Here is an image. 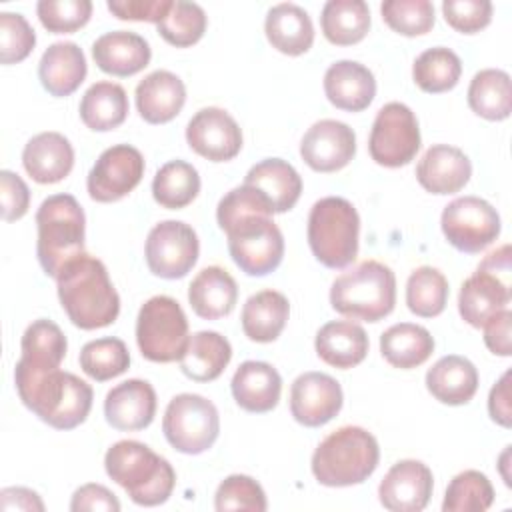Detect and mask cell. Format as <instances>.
Segmentation results:
<instances>
[{
  "mask_svg": "<svg viewBox=\"0 0 512 512\" xmlns=\"http://www.w3.org/2000/svg\"><path fill=\"white\" fill-rule=\"evenodd\" d=\"M360 216L352 202L326 196L314 202L308 214V246L314 258L332 270L346 268L358 256Z\"/></svg>",
  "mask_w": 512,
  "mask_h": 512,
  "instance_id": "8",
  "label": "cell"
},
{
  "mask_svg": "<svg viewBox=\"0 0 512 512\" xmlns=\"http://www.w3.org/2000/svg\"><path fill=\"white\" fill-rule=\"evenodd\" d=\"M290 316L288 298L278 290H262L252 294L242 306V330L252 342H274Z\"/></svg>",
  "mask_w": 512,
  "mask_h": 512,
  "instance_id": "33",
  "label": "cell"
},
{
  "mask_svg": "<svg viewBox=\"0 0 512 512\" xmlns=\"http://www.w3.org/2000/svg\"><path fill=\"white\" fill-rule=\"evenodd\" d=\"M420 144L418 118L406 104L388 102L378 110L368 138V152L376 164L406 166L418 154Z\"/></svg>",
  "mask_w": 512,
  "mask_h": 512,
  "instance_id": "12",
  "label": "cell"
},
{
  "mask_svg": "<svg viewBox=\"0 0 512 512\" xmlns=\"http://www.w3.org/2000/svg\"><path fill=\"white\" fill-rule=\"evenodd\" d=\"M324 94L338 110L362 112L376 96V80L364 64L338 60L324 74Z\"/></svg>",
  "mask_w": 512,
  "mask_h": 512,
  "instance_id": "22",
  "label": "cell"
},
{
  "mask_svg": "<svg viewBox=\"0 0 512 512\" xmlns=\"http://www.w3.org/2000/svg\"><path fill=\"white\" fill-rule=\"evenodd\" d=\"M462 74L458 54L446 46L424 50L412 64L414 84L428 94H442L452 90Z\"/></svg>",
  "mask_w": 512,
  "mask_h": 512,
  "instance_id": "41",
  "label": "cell"
},
{
  "mask_svg": "<svg viewBox=\"0 0 512 512\" xmlns=\"http://www.w3.org/2000/svg\"><path fill=\"white\" fill-rule=\"evenodd\" d=\"M40 24L52 34H70L86 26L92 16L90 0H40L36 4Z\"/></svg>",
  "mask_w": 512,
  "mask_h": 512,
  "instance_id": "48",
  "label": "cell"
},
{
  "mask_svg": "<svg viewBox=\"0 0 512 512\" xmlns=\"http://www.w3.org/2000/svg\"><path fill=\"white\" fill-rule=\"evenodd\" d=\"M510 244L492 250L468 276L458 294V312L464 322L482 328L510 302Z\"/></svg>",
  "mask_w": 512,
  "mask_h": 512,
  "instance_id": "9",
  "label": "cell"
},
{
  "mask_svg": "<svg viewBox=\"0 0 512 512\" xmlns=\"http://www.w3.org/2000/svg\"><path fill=\"white\" fill-rule=\"evenodd\" d=\"M186 142L210 162H228L242 150V130L224 108L208 106L190 118Z\"/></svg>",
  "mask_w": 512,
  "mask_h": 512,
  "instance_id": "16",
  "label": "cell"
},
{
  "mask_svg": "<svg viewBox=\"0 0 512 512\" xmlns=\"http://www.w3.org/2000/svg\"><path fill=\"white\" fill-rule=\"evenodd\" d=\"M20 350H22V356H20L22 364L40 368V370H52V368H60L68 350V342L58 324H54L52 320L40 318V320H34L24 330Z\"/></svg>",
  "mask_w": 512,
  "mask_h": 512,
  "instance_id": "39",
  "label": "cell"
},
{
  "mask_svg": "<svg viewBox=\"0 0 512 512\" xmlns=\"http://www.w3.org/2000/svg\"><path fill=\"white\" fill-rule=\"evenodd\" d=\"M488 414L490 418L504 426H512V402H510V370H506L500 380L490 388L488 394Z\"/></svg>",
  "mask_w": 512,
  "mask_h": 512,
  "instance_id": "55",
  "label": "cell"
},
{
  "mask_svg": "<svg viewBox=\"0 0 512 512\" xmlns=\"http://www.w3.org/2000/svg\"><path fill=\"white\" fill-rule=\"evenodd\" d=\"M206 12L196 2L172 0L168 14L156 24L158 34L176 48H188L196 44L206 32Z\"/></svg>",
  "mask_w": 512,
  "mask_h": 512,
  "instance_id": "44",
  "label": "cell"
},
{
  "mask_svg": "<svg viewBox=\"0 0 512 512\" xmlns=\"http://www.w3.org/2000/svg\"><path fill=\"white\" fill-rule=\"evenodd\" d=\"M188 302L194 314L204 320L224 318L238 302L236 280L220 266H206L190 282Z\"/></svg>",
  "mask_w": 512,
  "mask_h": 512,
  "instance_id": "29",
  "label": "cell"
},
{
  "mask_svg": "<svg viewBox=\"0 0 512 512\" xmlns=\"http://www.w3.org/2000/svg\"><path fill=\"white\" fill-rule=\"evenodd\" d=\"M214 508L218 512H264L268 508V502L262 486L252 476L232 474L220 482L214 494Z\"/></svg>",
  "mask_w": 512,
  "mask_h": 512,
  "instance_id": "47",
  "label": "cell"
},
{
  "mask_svg": "<svg viewBox=\"0 0 512 512\" xmlns=\"http://www.w3.org/2000/svg\"><path fill=\"white\" fill-rule=\"evenodd\" d=\"M510 326H512V312L508 308L496 312L484 326V344L496 356H510L512 354V340H510Z\"/></svg>",
  "mask_w": 512,
  "mask_h": 512,
  "instance_id": "54",
  "label": "cell"
},
{
  "mask_svg": "<svg viewBox=\"0 0 512 512\" xmlns=\"http://www.w3.org/2000/svg\"><path fill=\"white\" fill-rule=\"evenodd\" d=\"M508 458H510V446H506V450L500 454V470H502V478H504V482H506V486H512V482H510V476L506 474V462H508Z\"/></svg>",
  "mask_w": 512,
  "mask_h": 512,
  "instance_id": "57",
  "label": "cell"
},
{
  "mask_svg": "<svg viewBox=\"0 0 512 512\" xmlns=\"http://www.w3.org/2000/svg\"><path fill=\"white\" fill-rule=\"evenodd\" d=\"M380 352L390 366L412 370L432 356L434 338L420 324L400 322L382 332Z\"/></svg>",
  "mask_w": 512,
  "mask_h": 512,
  "instance_id": "35",
  "label": "cell"
},
{
  "mask_svg": "<svg viewBox=\"0 0 512 512\" xmlns=\"http://www.w3.org/2000/svg\"><path fill=\"white\" fill-rule=\"evenodd\" d=\"M478 370L476 366L458 354L442 356L426 372L428 392L442 404L462 406L468 404L478 390Z\"/></svg>",
  "mask_w": 512,
  "mask_h": 512,
  "instance_id": "30",
  "label": "cell"
},
{
  "mask_svg": "<svg viewBox=\"0 0 512 512\" xmlns=\"http://www.w3.org/2000/svg\"><path fill=\"white\" fill-rule=\"evenodd\" d=\"M144 156L130 144L106 148L86 178V188L96 202H116L128 196L144 176Z\"/></svg>",
  "mask_w": 512,
  "mask_h": 512,
  "instance_id": "15",
  "label": "cell"
},
{
  "mask_svg": "<svg viewBox=\"0 0 512 512\" xmlns=\"http://www.w3.org/2000/svg\"><path fill=\"white\" fill-rule=\"evenodd\" d=\"M380 12L388 28L402 36H422L436 22L430 0H386L380 4Z\"/></svg>",
  "mask_w": 512,
  "mask_h": 512,
  "instance_id": "46",
  "label": "cell"
},
{
  "mask_svg": "<svg viewBox=\"0 0 512 512\" xmlns=\"http://www.w3.org/2000/svg\"><path fill=\"white\" fill-rule=\"evenodd\" d=\"M106 474L138 506L164 504L176 484L172 464L138 440H120L104 456Z\"/></svg>",
  "mask_w": 512,
  "mask_h": 512,
  "instance_id": "4",
  "label": "cell"
},
{
  "mask_svg": "<svg viewBox=\"0 0 512 512\" xmlns=\"http://www.w3.org/2000/svg\"><path fill=\"white\" fill-rule=\"evenodd\" d=\"M86 72V56L74 42L50 44L38 62L40 84L50 96L56 98H64L76 92L84 82Z\"/></svg>",
  "mask_w": 512,
  "mask_h": 512,
  "instance_id": "27",
  "label": "cell"
},
{
  "mask_svg": "<svg viewBox=\"0 0 512 512\" xmlns=\"http://www.w3.org/2000/svg\"><path fill=\"white\" fill-rule=\"evenodd\" d=\"M0 508L2 510H26V512H42L44 502L40 496L24 486H12L0 490Z\"/></svg>",
  "mask_w": 512,
  "mask_h": 512,
  "instance_id": "56",
  "label": "cell"
},
{
  "mask_svg": "<svg viewBox=\"0 0 512 512\" xmlns=\"http://www.w3.org/2000/svg\"><path fill=\"white\" fill-rule=\"evenodd\" d=\"M442 14L448 26L462 34H476L492 20V4L488 0H444Z\"/></svg>",
  "mask_w": 512,
  "mask_h": 512,
  "instance_id": "50",
  "label": "cell"
},
{
  "mask_svg": "<svg viewBox=\"0 0 512 512\" xmlns=\"http://www.w3.org/2000/svg\"><path fill=\"white\" fill-rule=\"evenodd\" d=\"M244 184L260 190L274 208V214L292 210L302 194V178L292 164L282 158H266L254 164Z\"/></svg>",
  "mask_w": 512,
  "mask_h": 512,
  "instance_id": "32",
  "label": "cell"
},
{
  "mask_svg": "<svg viewBox=\"0 0 512 512\" xmlns=\"http://www.w3.org/2000/svg\"><path fill=\"white\" fill-rule=\"evenodd\" d=\"M200 242L194 228L182 220L158 222L146 238L144 256L150 272L164 280L184 278L196 264Z\"/></svg>",
  "mask_w": 512,
  "mask_h": 512,
  "instance_id": "14",
  "label": "cell"
},
{
  "mask_svg": "<svg viewBox=\"0 0 512 512\" xmlns=\"http://www.w3.org/2000/svg\"><path fill=\"white\" fill-rule=\"evenodd\" d=\"M134 96L144 122L166 124L180 114L186 102V86L174 72L154 70L138 82Z\"/></svg>",
  "mask_w": 512,
  "mask_h": 512,
  "instance_id": "25",
  "label": "cell"
},
{
  "mask_svg": "<svg viewBox=\"0 0 512 512\" xmlns=\"http://www.w3.org/2000/svg\"><path fill=\"white\" fill-rule=\"evenodd\" d=\"M264 32L272 48L286 56H300L314 44V26L310 14L294 4L282 2L268 10Z\"/></svg>",
  "mask_w": 512,
  "mask_h": 512,
  "instance_id": "31",
  "label": "cell"
},
{
  "mask_svg": "<svg viewBox=\"0 0 512 512\" xmlns=\"http://www.w3.org/2000/svg\"><path fill=\"white\" fill-rule=\"evenodd\" d=\"M230 358L232 346L222 334L214 330H200L190 336L178 362L186 378L194 382H212L226 370Z\"/></svg>",
  "mask_w": 512,
  "mask_h": 512,
  "instance_id": "34",
  "label": "cell"
},
{
  "mask_svg": "<svg viewBox=\"0 0 512 512\" xmlns=\"http://www.w3.org/2000/svg\"><path fill=\"white\" fill-rule=\"evenodd\" d=\"M162 432L168 444L182 454H202L220 434V416L212 400L200 394L174 396L162 418Z\"/></svg>",
  "mask_w": 512,
  "mask_h": 512,
  "instance_id": "11",
  "label": "cell"
},
{
  "mask_svg": "<svg viewBox=\"0 0 512 512\" xmlns=\"http://www.w3.org/2000/svg\"><path fill=\"white\" fill-rule=\"evenodd\" d=\"M156 414V392L148 380L130 378L116 384L104 400L106 422L122 432L144 430Z\"/></svg>",
  "mask_w": 512,
  "mask_h": 512,
  "instance_id": "20",
  "label": "cell"
},
{
  "mask_svg": "<svg viewBox=\"0 0 512 512\" xmlns=\"http://www.w3.org/2000/svg\"><path fill=\"white\" fill-rule=\"evenodd\" d=\"M200 192L198 170L184 160H170L160 166L152 180L154 200L168 210L188 206Z\"/></svg>",
  "mask_w": 512,
  "mask_h": 512,
  "instance_id": "40",
  "label": "cell"
},
{
  "mask_svg": "<svg viewBox=\"0 0 512 512\" xmlns=\"http://www.w3.org/2000/svg\"><path fill=\"white\" fill-rule=\"evenodd\" d=\"M380 460L376 438L360 426H342L328 434L312 454V474L322 486L344 488L362 484Z\"/></svg>",
  "mask_w": 512,
  "mask_h": 512,
  "instance_id": "5",
  "label": "cell"
},
{
  "mask_svg": "<svg viewBox=\"0 0 512 512\" xmlns=\"http://www.w3.org/2000/svg\"><path fill=\"white\" fill-rule=\"evenodd\" d=\"M368 334L352 320L326 322L314 340L316 354L328 366L348 370L358 366L368 354Z\"/></svg>",
  "mask_w": 512,
  "mask_h": 512,
  "instance_id": "28",
  "label": "cell"
},
{
  "mask_svg": "<svg viewBox=\"0 0 512 512\" xmlns=\"http://www.w3.org/2000/svg\"><path fill=\"white\" fill-rule=\"evenodd\" d=\"M188 320L182 306L170 296L148 298L136 318V342L150 362H176L188 346Z\"/></svg>",
  "mask_w": 512,
  "mask_h": 512,
  "instance_id": "10",
  "label": "cell"
},
{
  "mask_svg": "<svg viewBox=\"0 0 512 512\" xmlns=\"http://www.w3.org/2000/svg\"><path fill=\"white\" fill-rule=\"evenodd\" d=\"M80 120L94 132L118 128L128 116L126 90L116 82H94L80 100Z\"/></svg>",
  "mask_w": 512,
  "mask_h": 512,
  "instance_id": "36",
  "label": "cell"
},
{
  "mask_svg": "<svg viewBox=\"0 0 512 512\" xmlns=\"http://www.w3.org/2000/svg\"><path fill=\"white\" fill-rule=\"evenodd\" d=\"M36 44L34 28L22 14L2 12L0 14V62L18 64L22 62Z\"/></svg>",
  "mask_w": 512,
  "mask_h": 512,
  "instance_id": "49",
  "label": "cell"
},
{
  "mask_svg": "<svg viewBox=\"0 0 512 512\" xmlns=\"http://www.w3.org/2000/svg\"><path fill=\"white\" fill-rule=\"evenodd\" d=\"M320 26L330 44H358L370 30L368 4L364 0H328L320 14Z\"/></svg>",
  "mask_w": 512,
  "mask_h": 512,
  "instance_id": "37",
  "label": "cell"
},
{
  "mask_svg": "<svg viewBox=\"0 0 512 512\" xmlns=\"http://www.w3.org/2000/svg\"><path fill=\"white\" fill-rule=\"evenodd\" d=\"M272 214L268 198L248 184L232 188L218 202L216 222L226 232L228 252L248 276H266L282 262L284 236Z\"/></svg>",
  "mask_w": 512,
  "mask_h": 512,
  "instance_id": "1",
  "label": "cell"
},
{
  "mask_svg": "<svg viewBox=\"0 0 512 512\" xmlns=\"http://www.w3.org/2000/svg\"><path fill=\"white\" fill-rule=\"evenodd\" d=\"M78 362L86 376L96 382H106L128 370L130 352L120 338L106 336L86 342L80 350Z\"/></svg>",
  "mask_w": 512,
  "mask_h": 512,
  "instance_id": "43",
  "label": "cell"
},
{
  "mask_svg": "<svg viewBox=\"0 0 512 512\" xmlns=\"http://www.w3.org/2000/svg\"><path fill=\"white\" fill-rule=\"evenodd\" d=\"M440 228L458 252L478 254L496 242L502 226L490 202L478 196H460L442 210Z\"/></svg>",
  "mask_w": 512,
  "mask_h": 512,
  "instance_id": "13",
  "label": "cell"
},
{
  "mask_svg": "<svg viewBox=\"0 0 512 512\" xmlns=\"http://www.w3.org/2000/svg\"><path fill=\"white\" fill-rule=\"evenodd\" d=\"M432 488V470L424 462L408 458L386 472L378 486V498L390 512H420L428 506Z\"/></svg>",
  "mask_w": 512,
  "mask_h": 512,
  "instance_id": "19",
  "label": "cell"
},
{
  "mask_svg": "<svg viewBox=\"0 0 512 512\" xmlns=\"http://www.w3.org/2000/svg\"><path fill=\"white\" fill-rule=\"evenodd\" d=\"M330 304L350 320L378 322L394 310L396 276L390 266L364 260L332 282Z\"/></svg>",
  "mask_w": 512,
  "mask_h": 512,
  "instance_id": "7",
  "label": "cell"
},
{
  "mask_svg": "<svg viewBox=\"0 0 512 512\" xmlns=\"http://www.w3.org/2000/svg\"><path fill=\"white\" fill-rule=\"evenodd\" d=\"M0 200H2L4 222H14V220H20L28 212L30 190L18 174H14L10 170H2L0 172Z\"/></svg>",
  "mask_w": 512,
  "mask_h": 512,
  "instance_id": "51",
  "label": "cell"
},
{
  "mask_svg": "<svg viewBox=\"0 0 512 512\" xmlns=\"http://www.w3.org/2000/svg\"><path fill=\"white\" fill-rule=\"evenodd\" d=\"M230 388L242 410L264 414L276 408L282 392V378L272 364L246 360L234 372Z\"/></svg>",
  "mask_w": 512,
  "mask_h": 512,
  "instance_id": "26",
  "label": "cell"
},
{
  "mask_svg": "<svg viewBox=\"0 0 512 512\" xmlns=\"http://www.w3.org/2000/svg\"><path fill=\"white\" fill-rule=\"evenodd\" d=\"M494 502V488L486 474L464 470L456 474L444 494V512H482Z\"/></svg>",
  "mask_w": 512,
  "mask_h": 512,
  "instance_id": "45",
  "label": "cell"
},
{
  "mask_svg": "<svg viewBox=\"0 0 512 512\" xmlns=\"http://www.w3.org/2000/svg\"><path fill=\"white\" fill-rule=\"evenodd\" d=\"M448 292V280L438 268L420 266L408 276L406 306L420 318H434L444 312Z\"/></svg>",
  "mask_w": 512,
  "mask_h": 512,
  "instance_id": "42",
  "label": "cell"
},
{
  "mask_svg": "<svg viewBox=\"0 0 512 512\" xmlns=\"http://www.w3.org/2000/svg\"><path fill=\"white\" fill-rule=\"evenodd\" d=\"M356 154L354 130L332 118L314 122L300 142V156L314 172H336L350 164Z\"/></svg>",
  "mask_w": 512,
  "mask_h": 512,
  "instance_id": "18",
  "label": "cell"
},
{
  "mask_svg": "<svg viewBox=\"0 0 512 512\" xmlns=\"http://www.w3.org/2000/svg\"><path fill=\"white\" fill-rule=\"evenodd\" d=\"M96 66L112 76L126 78L144 70L152 58L150 44L136 32L114 30L106 32L92 44Z\"/></svg>",
  "mask_w": 512,
  "mask_h": 512,
  "instance_id": "23",
  "label": "cell"
},
{
  "mask_svg": "<svg viewBox=\"0 0 512 512\" xmlns=\"http://www.w3.org/2000/svg\"><path fill=\"white\" fill-rule=\"evenodd\" d=\"M22 164L34 182L56 184L70 174L74 166V148L60 132H40L26 142Z\"/></svg>",
  "mask_w": 512,
  "mask_h": 512,
  "instance_id": "24",
  "label": "cell"
},
{
  "mask_svg": "<svg viewBox=\"0 0 512 512\" xmlns=\"http://www.w3.org/2000/svg\"><path fill=\"white\" fill-rule=\"evenodd\" d=\"M36 228L38 262L46 276L56 278L72 258L84 252V210L72 194H52L36 212Z\"/></svg>",
  "mask_w": 512,
  "mask_h": 512,
  "instance_id": "6",
  "label": "cell"
},
{
  "mask_svg": "<svg viewBox=\"0 0 512 512\" xmlns=\"http://www.w3.org/2000/svg\"><path fill=\"white\" fill-rule=\"evenodd\" d=\"M106 6L120 20L158 24L168 14L172 0H108Z\"/></svg>",
  "mask_w": 512,
  "mask_h": 512,
  "instance_id": "52",
  "label": "cell"
},
{
  "mask_svg": "<svg viewBox=\"0 0 512 512\" xmlns=\"http://www.w3.org/2000/svg\"><path fill=\"white\" fill-rule=\"evenodd\" d=\"M344 394L336 378L304 372L290 386V414L306 428L328 424L342 410Z\"/></svg>",
  "mask_w": 512,
  "mask_h": 512,
  "instance_id": "17",
  "label": "cell"
},
{
  "mask_svg": "<svg viewBox=\"0 0 512 512\" xmlns=\"http://www.w3.org/2000/svg\"><path fill=\"white\" fill-rule=\"evenodd\" d=\"M72 512H118L120 502L114 492L102 484H84L80 486L70 500Z\"/></svg>",
  "mask_w": 512,
  "mask_h": 512,
  "instance_id": "53",
  "label": "cell"
},
{
  "mask_svg": "<svg viewBox=\"0 0 512 512\" xmlns=\"http://www.w3.org/2000/svg\"><path fill=\"white\" fill-rule=\"evenodd\" d=\"M468 106L486 120H506L512 112V84L508 72L498 68L476 72L468 86Z\"/></svg>",
  "mask_w": 512,
  "mask_h": 512,
  "instance_id": "38",
  "label": "cell"
},
{
  "mask_svg": "<svg viewBox=\"0 0 512 512\" xmlns=\"http://www.w3.org/2000/svg\"><path fill=\"white\" fill-rule=\"evenodd\" d=\"M14 384L22 404L56 430H72L90 414L92 386L72 372L40 370L18 360Z\"/></svg>",
  "mask_w": 512,
  "mask_h": 512,
  "instance_id": "2",
  "label": "cell"
},
{
  "mask_svg": "<svg viewBox=\"0 0 512 512\" xmlns=\"http://www.w3.org/2000/svg\"><path fill=\"white\" fill-rule=\"evenodd\" d=\"M472 176L470 158L456 146L434 144L430 146L416 166V178L420 186L430 194H454L460 192Z\"/></svg>",
  "mask_w": 512,
  "mask_h": 512,
  "instance_id": "21",
  "label": "cell"
},
{
  "mask_svg": "<svg viewBox=\"0 0 512 512\" xmlns=\"http://www.w3.org/2000/svg\"><path fill=\"white\" fill-rule=\"evenodd\" d=\"M58 300L80 330L110 326L120 314V296L102 260L82 252L56 276Z\"/></svg>",
  "mask_w": 512,
  "mask_h": 512,
  "instance_id": "3",
  "label": "cell"
}]
</instances>
